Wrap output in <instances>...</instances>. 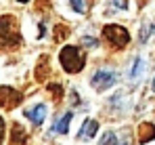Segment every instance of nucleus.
<instances>
[{"label":"nucleus","mask_w":155,"mask_h":145,"mask_svg":"<svg viewBox=\"0 0 155 145\" xmlns=\"http://www.w3.org/2000/svg\"><path fill=\"white\" fill-rule=\"evenodd\" d=\"M21 44V34L13 15L0 17V48H15Z\"/></svg>","instance_id":"nucleus-1"},{"label":"nucleus","mask_w":155,"mask_h":145,"mask_svg":"<svg viewBox=\"0 0 155 145\" xmlns=\"http://www.w3.org/2000/svg\"><path fill=\"white\" fill-rule=\"evenodd\" d=\"M59 61H61V67L67 74H80L84 70V65H86V57L82 55V50L78 47H71V44L61 48Z\"/></svg>","instance_id":"nucleus-2"},{"label":"nucleus","mask_w":155,"mask_h":145,"mask_svg":"<svg viewBox=\"0 0 155 145\" xmlns=\"http://www.w3.org/2000/svg\"><path fill=\"white\" fill-rule=\"evenodd\" d=\"M103 38L111 44L113 48H126L130 42V34L126 27L117 23H107L103 27Z\"/></svg>","instance_id":"nucleus-3"},{"label":"nucleus","mask_w":155,"mask_h":145,"mask_svg":"<svg viewBox=\"0 0 155 145\" xmlns=\"http://www.w3.org/2000/svg\"><path fill=\"white\" fill-rule=\"evenodd\" d=\"M117 78L120 76H117V72H113V70H99V72L90 78V86L97 88V91H107V88H111L117 82Z\"/></svg>","instance_id":"nucleus-4"},{"label":"nucleus","mask_w":155,"mask_h":145,"mask_svg":"<svg viewBox=\"0 0 155 145\" xmlns=\"http://www.w3.org/2000/svg\"><path fill=\"white\" fill-rule=\"evenodd\" d=\"M21 99H23V95L19 91H15L11 86H0V105L4 109H15L21 103Z\"/></svg>","instance_id":"nucleus-5"},{"label":"nucleus","mask_w":155,"mask_h":145,"mask_svg":"<svg viewBox=\"0 0 155 145\" xmlns=\"http://www.w3.org/2000/svg\"><path fill=\"white\" fill-rule=\"evenodd\" d=\"M46 112H48V109H46V105H44V103H38V105L27 107L25 112H23V116H25L34 126H40V124L44 122V118H46Z\"/></svg>","instance_id":"nucleus-6"},{"label":"nucleus","mask_w":155,"mask_h":145,"mask_svg":"<svg viewBox=\"0 0 155 145\" xmlns=\"http://www.w3.org/2000/svg\"><path fill=\"white\" fill-rule=\"evenodd\" d=\"M99 145H130V133H122V137L115 130H107L103 133Z\"/></svg>","instance_id":"nucleus-7"},{"label":"nucleus","mask_w":155,"mask_h":145,"mask_svg":"<svg viewBox=\"0 0 155 145\" xmlns=\"http://www.w3.org/2000/svg\"><path fill=\"white\" fill-rule=\"evenodd\" d=\"M71 118H74V112H67V114H63L57 124L51 128V135H65L67 130H69V124H71Z\"/></svg>","instance_id":"nucleus-8"},{"label":"nucleus","mask_w":155,"mask_h":145,"mask_svg":"<svg viewBox=\"0 0 155 145\" xmlns=\"http://www.w3.org/2000/svg\"><path fill=\"white\" fill-rule=\"evenodd\" d=\"M99 130V122L97 120H84L82 128L78 130V139H92Z\"/></svg>","instance_id":"nucleus-9"},{"label":"nucleus","mask_w":155,"mask_h":145,"mask_svg":"<svg viewBox=\"0 0 155 145\" xmlns=\"http://www.w3.org/2000/svg\"><path fill=\"white\" fill-rule=\"evenodd\" d=\"M155 139V126L151 122H143L140 126H138V141L140 143H149V141H153Z\"/></svg>","instance_id":"nucleus-10"},{"label":"nucleus","mask_w":155,"mask_h":145,"mask_svg":"<svg viewBox=\"0 0 155 145\" xmlns=\"http://www.w3.org/2000/svg\"><path fill=\"white\" fill-rule=\"evenodd\" d=\"M143 72H145V61L140 59V57H136L134 61H132V67H130V80L132 82H136V80H140V76H143Z\"/></svg>","instance_id":"nucleus-11"},{"label":"nucleus","mask_w":155,"mask_h":145,"mask_svg":"<svg viewBox=\"0 0 155 145\" xmlns=\"http://www.w3.org/2000/svg\"><path fill=\"white\" fill-rule=\"evenodd\" d=\"M25 139H27V133H25V128L23 126H19V124H15V128H13V145H23L25 143Z\"/></svg>","instance_id":"nucleus-12"},{"label":"nucleus","mask_w":155,"mask_h":145,"mask_svg":"<svg viewBox=\"0 0 155 145\" xmlns=\"http://www.w3.org/2000/svg\"><path fill=\"white\" fill-rule=\"evenodd\" d=\"M151 34H153V23H151V21H145V23H143V27H140L138 40H140V42L145 44V42L149 40V36H151Z\"/></svg>","instance_id":"nucleus-13"},{"label":"nucleus","mask_w":155,"mask_h":145,"mask_svg":"<svg viewBox=\"0 0 155 145\" xmlns=\"http://www.w3.org/2000/svg\"><path fill=\"white\" fill-rule=\"evenodd\" d=\"M69 4H71V9L76 13H80V15L88 11V0H69Z\"/></svg>","instance_id":"nucleus-14"},{"label":"nucleus","mask_w":155,"mask_h":145,"mask_svg":"<svg viewBox=\"0 0 155 145\" xmlns=\"http://www.w3.org/2000/svg\"><path fill=\"white\" fill-rule=\"evenodd\" d=\"M4 130H6V122H4V118L0 116V145H2V141H4Z\"/></svg>","instance_id":"nucleus-15"},{"label":"nucleus","mask_w":155,"mask_h":145,"mask_svg":"<svg viewBox=\"0 0 155 145\" xmlns=\"http://www.w3.org/2000/svg\"><path fill=\"white\" fill-rule=\"evenodd\" d=\"M51 93H54L57 99H61V95H63V91H61V86H59V84H51Z\"/></svg>","instance_id":"nucleus-16"},{"label":"nucleus","mask_w":155,"mask_h":145,"mask_svg":"<svg viewBox=\"0 0 155 145\" xmlns=\"http://www.w3.org/2000/svg\"><path fill=\"white\" fill-rule=\"evenodd\" d=\"M113 6H117V9H128V0H113Z\"/></svg>","instance_id":"nucleus-17"},{"label":"nucleus","mask_w":155,"mask_h":145,"mask_svg":"<svg viewBox=\"0 0 155 145\" xmlns=\"http://www.w3.org/2000/svg\"><path fill=\"white\" fill-rule=\"evenodd\" d=\"M86 44H88V47H97L99 42H97L94 38H90V36H88V38H84V47H86Z\"/></svg>","instance_id":"nucleus-18"},{"label":"nucleus","mask_w":155,"mask_h":145,"mask_svg":"<svg viewBox=\"0 0 155 145\" xmlns=\"http://www.w3.org/2000/svg\"><path fill=\"white\" fill-rule=\"evenodd\" d=\"M151 88H153V93H155V78H153V84H151Z\"/></svg>","instance_id":"nucleus-19"},{"label":"nucleus","mask_w":155,"mask_h":145,"mask_svg":"<svg viewBox=\"0 0 155 145\" xmlns=\"http://www.w3.org/2000/svg\"><path fill=\"white\" fill-rule=\"evenodd\" d=\"M17 2H21V4H25V2H29V0H17Z\"/></svg>","instance_id":"nucleus-20"}]
</instances>
